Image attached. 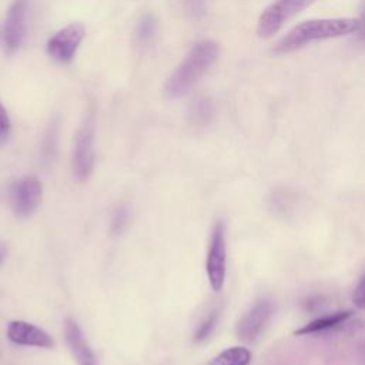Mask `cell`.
Returning a JSON list of instances; mask_svg holds the SVG:
<instances>
[{"label":"cell","mask_w":365,"mask_h":365,"mask_svg":"<svg viewBox=\"0 0 365 365\" xmlns=\"http://www.w3.org/2000/svg\"><path fill=\"white\" fill-rule=\"evenodd\" d=\"M94 125L93 118L88 117L83 125L78 128L74 140L73 150V174L78 181H86L94 167Z\"/></svg>","instance_id":"obj_5"},{"label":"cell","mask_w":365,"mask_h":365,"mask_svg":"<svg viewBox=\"0 0 365 365\" xmlns=\"http://www.w3.org/2000/svg\"><path fill=\"white\" fill-rule=\"evenodd\" d=\"M218 317H220V309L215 308L202 319V322L197 327V329L194 332V342L200 344V342L207 341L211 336V334L214 332V329L217 327Z\"/></svg>","instance_id":"obj_16"},{"label":"cell","mask_w":365,"mask_h":365,"mask_svg":"<svg viewBox=\"0 0 365 365\" xmlns=\"http://www.w3.org/2000/svg\"><path fill=\"white\" fill-rule=\"evenodd\" d=\"M212 115L214 107L208 98H201L191 107L190 117L195 125H207L212 120Z\"/></svg>","instance_id":"obj_15"},{"label":"cell","mask_w":365,"mask_h":365,"mask_svg":"<svg viewBox=\"0 0 365 365\" xmlns=\"http://www.w3.org/2000/svg\"><path fill=\"white\" fill-rule=\"evenodd\" d=\"M352 302L356 308L365 311V274L361 277L359 282L356 284V287L354 289Z\"/></svg>","instance_id":"obj_19"},{"label":"cell","mask_w":365,"mask_h":365,"mask_svg":"<svg viewBox=\"0 0 365 365\" xmlns=\"http://www.w3.org/2000/svg\"><path fill=\"white\" fill-rule=\"evenodd\" d=\"M64 334H66V342L78 365H98V359L88 345L81 328L78 324L67 318L64 324Z\"/></svg>","instance_id":"obj_11"},{"label":"cell","mask_w":365,"mask_h":365,"mask_svg":"<svg viewBox=\"0 0 365 365\" xmlns=\"http://www.w3.org/2000/svg\"><path fill=\"white\" fill-rule=\"evenodd\" d=\"M352 317L351 311H339L334 312L331 315H325L321 318H317L307 325L301 327L299 329L295 331V335H308V334H317V332H324L332 328H336L342 325L345 321H348Z\"/></svg>","instance_id":"obj_12"},{"label":"cell","mask_w":365,"mask_h":365,"mask_svg":"<svg viewBox=\"0 0 365 365\" xmlns=\"http://www.w3.org/2000/svg\"><path fill=\"white\" fill-rule=\"evenodd\" d=\"M43 188L38 178L27 175L17 180L11 187V205L17 217L27 218L36 212L41 204Z\"/></svg>","instance_id":"obj_7"},{"label":"cell","mask_w":365,"mask_h":365,"mask_svg":"<svg viewBox=\"0 0 365 365\" xmlns=\"http://www.w3.org/2000/svg\"><path fill=\"white\" fill-rule=\"evenodd\" d=\"M217 56L218 44L215 41L204 40L195 44L164 84V96L167 98L185 96L214 64Z\"/></svg>","instance_id":"obj_1"},{"label":"cell","mask_w":365,"mask_h":365,"mask_svg":"<svg viewBox=\"0 0 365 365\" xmlns=\"http://www.w3.org/2000/svg\"><path fill=\"white\" fill-rule=\"evenodd\" d=\"M6 257H7V247L3 242H0V265L4 262Z\"/></svg>","instance_id":"obj_22"},{"label":"cell","mask_w":365,"mask_h":365,"mask_svg":"<svg viewBox=\"0 0 365 365\" xmlns=\"http://www.w3.org/2000/svg\"><path fill=\"white\" fill-rule=\"evenodd\" d=\"M157 33V20L151 13H145L140 17L135 26V41L138 46H148L154 40Z\"/></svg>","instance_id":"obj_14"},{"label":"cell","mask_w":365,"mask_h":365,"mask_svg":"<svg viewBox=\"0 0 365 365\" xmlns=\"http://www.w3.org/2000/svg\"><path fill=\"white\" fill-rule=\"evenodd\" d=\"M252 355L245 346H231L215 355L208 365H250Z\"/></svg>","instance_id":"obj_13"},{"label":"cell","mask_w":365,"mask_h":365,"mask_svg":"<svg viewBox=\"0 0 365 365\" xmlns=\"http://www.w3.org/2000/svg\"><path fill=\"white\" fill-rule=\"evenodd\" d=\"M7 338L17 345L36 346L51 349L54 346L53 338L40 327L26 321H11L7 327Z\"/></svg>","instance_id":"obj_9"},{"label":"cell","mask_w":365,"mask_h":365,"mask_svg":"<svg viewBox=\"0 0 365 365\" xmlns=\"http://www.w3.org/2000/svg\"><path fill=\"white\" fill-rule=\"evenodd\" d=\"M84 36V27L80 23H73L64 29H61L60 31H57L47 44V51L48 54L61 61H70L74 54L76 50L78 47V44L81 43Z\"/></svg>","instance_id":"obj_8"},{"label":"cell","mask_w":365,"mask_h":365,"mask_svg":"<svg viewBox=\"0 0 365 365\" xmlns=\"http://www.w3.org/2000/svg\"><path fill=\"white\" fill-rule=\"evenodd\" d=\"M184 6L191 19H201L205 13V0H185Z\"/></svg>","instance_id":"obj_18"},{"label":"cell","mask_w":365,"mask_h":365,"mask_svg":"<svg viewBox=\"0 0 365 365\" xmlns=\"http://www.w3.org/2000/svg\"><path fill=\"white\" fill-rule=\"evenodd\" d=\"M128 218H130V212L125 205L115 207L114 211L111 212V232L115 235L121 234L128 225Z\"/></svg>","instance_id":"obj_17"},{"label":"cell","mask_w":365,"mask_h":365,"mask_svg":"<svg viewBox=\"0 0 365 365\" xmlns=\"http://www.w3.org/2000/svg\"><path fill=\"white\" fill-rule=\"evenodd\" d=\"M274 312V305L269 299H258L237 322V336L247 344L255 342L264 332Z\"/></svg>","instance_id":"obj_6"},{"label":"cell","mask_w":365,"mask_h":365,"mask_svg":"<svg viewBox=\"0 0 365 365\" xmlns=\"http://www.w3.org/2000/svg\"><path fill=\"white\" fill-rule=\"evenodd\" d=\"M9 133H10V118L6 108L0 103V141L6 140Z\"/></svg>","instance_id":"obj_20"},{"label":"cell","mask_w":365,"mask_h":365,"mask_svg":"<svg viewBox=\"0 0 365 365\" xmlns=\"http://www.w3.org/2000/svg\"><path fill=\"white\" fill-rule=\"evenodd\" d=\"M315 0H274L259 16L257 33L259 37H271L287 20L308 7Z\"/></svg>","instance_id":"obj_3"},{"label":"cell","mask_w":365,"mask_h":365,"mask_svg":"<svg viewBox=\"0 0 365 365\" xmlns=\"http://www.w3.org/2000/svg\"><path fill=\"white\" fill-rule=\"evenodd\" d=\"M361 364L365 365V349H364V352H362V355H361Z\"/></svg>","instance_id":"obj_23"},{"label":"cell","mask_w":365,"mask_h":365,"mask_svg":"<svg viewBox=\"0 0 365 365\" xmlns=\"http://www.w3.org/2000/svg\"><path fill=\"white\" fill-rule=\"evenodd\" d=\"M359 20L355 19H317L304 21L291 29L277 44L275 53L284 54L311 41L341 37L358 31Z\"/></svg>","instance_id":"obj_2"},{"label":"cell","mask_w":365,"mask_h":365,"mask_svg":"<svg viewBox=\"0 0 365 365\" xmlns=\"http://www.w3.org/2000/svg\"><path fill=\"white\" fill-rule=\"evenodd\" d=\"M205 271L210 285L214 291H221L225 282L227 272V245H225V231L224 224L217 221L211 234L210 247L207 252Z\"/></svg>","instance_id":"obj_4"},{"label":"cell","mask_w":365,"mask_h":365,"mask_svg":"<svg viewBox=\"0 0 365 365\" xmlns=\"http://www.w3.org/2000/svg\"><path fill=\"white\" fill-rule=\"evenodd\" d=\"M359 38L361 41L365 43V4H364V9H362V14H361V19H359Z\"/></svg>","instance_id":"obj_21"},{"label":"cell","mask_w":365,"mask_h":365,"mask_svg":"<svg viewBox=\"0 0 365 365\" xmlns=\"http://www.w3.org/2000/svg\"><path fill=\"white\" fill-rule=\"evenodd\" d=\"M27 6L29 0H14L7 11L4 26V41L10 51L16 50L24 38Z\"/></svg>","instance_id":"obj_10"}]
</instances>
